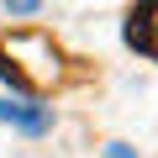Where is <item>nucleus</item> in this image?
<instances>
[{
  "instance_id": "nucleus-4",
  "label": "nucleus",
  "mask_w": 158,
  "mask_h": 158,
  "mask_svg": "<svg viewBox=\"0 0 158 158\" xmlns=\"http://www.w3.org/2000/svg\"><path fill=\"white\" fill-rule=\"evenodd\" d=\"M106 158H137V153H132L127 142H111V148H106Z\"/></svg>"
},
{
  "instance_id": "nucleus-1",
  "label": "nucleus",
  "mask_w": 158,
  "mask_h": 158,
  "mask_svg": "<svg viewBox=\"0 0 158 158\" xmlns=\"http://www.w3.org/2000/svg\"><path fill=\"white\" fill-rule=\"evenodd\" d=\"M127 48H137L142 58L158 63V0H137L127 16Z\"/></svg>"
},
{
  "instance_id": "nucleus-2",
  "label": "nucleus",
  "mask_w": 158,
  "mask_h": 158,
  "mask_svg": "<svg viewBox=\"0 0 158 158\" xmlns=\"http://www.w3.org/2000/svg\"><path fill=\"white\" fill-rule=\"evenodd\" d=\"M0 121L6 127H21V132H48V111L42 106H27V100H0Z\"/></svg>"
},
{
  "instance_id": "nucleus-3",
  "label": "nucleus",
  "mask_w": 158,
  "mask_h": 158,
  "mask_svg": "<svg viewBox=\"0 0 158 158\" xmlns=\"http://www.w3.org/2000/svg\"><path fill=\"white\" fill-rule=\"evenodd\" d=\"M6 11H16V16H37L42 0H6Z\"/></svg>"
}]
</instances>
